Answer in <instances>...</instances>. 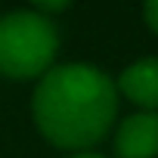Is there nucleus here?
Masks as SVG:
<instances>
[{
  "instance_id": "nucleus-5",
  "label": "nucleus",
  "mask_w": 158,
  "mask_h": 158,
  "mask_svg": "<svg viewBox=\"0 0 158 158\" xmlns=\"http://www.w3.org/2000/svg\"><path fill=\"white\" fill-rule=\"evenodd\" d=\"M143 19H146L149 31H155V34H158V0H149V3L143 6Z\"/></svg>"
},
{
  "instance_id": "nucleus-1",
  "label": "nucleus",
  "mask_w": 158,
  "mask_h": 158,
  "mask_svg": "<svg viewBox=\"0 0 158 158\" xmlns=\"http://www.w3.org/2000/svg\"><path fill=\"white\" fill-rule=\"evenodd\" d=\"M118 115V87L96 65H53L31 96V118L47 143L68 152H87L112 130Z\"/></svg>"
},
{
  "instance_id": "nucleus-6",
  "label": "nucleus",
  "mask_w": 158,
  "mask_h": 158,
  "mask_svg": "<svg viewBox=\"0 0 158 158\" xmlns=\"http://www.w3.org/2000/svg\"><path fill=\"white\" fill-rule=\"evenodd\" d=\"M68 158H106V155H99V152H74Z\"/></svg>"
},
{
  "instance_id": "nucleus-4",
  "label": "nucleus",
  "mask_w": 158,
  "mask_h": 158,
  "mask_svg": "<svg viewBox=\"0 0 158 158\" xmlns=\"http://www.w3.org/2000/svg\"><path fill=\"white\" fill-rule=\"evenodd\" d=\"M118 93L143 112H158V56L136 59L118 74Z\"/></svg>"
},
{
  "instance_id": "nucleus-2",
  "label": "nucleus",
  "mask_w": 158,
  "mask_h": 158,
  "mask_svg": "<svg viewBox=\"0 0 158 158\" xmlns=\"http://www.w3.org/2000/svg\"><path fill=\"white\" fill-rule=\"evenodd\" d=\"M59 53L56 25L34 10L0 16V74L13 81L44 77Z\"/></svg>"
},
{
  "instance_id": "nucleus-3",
  "label": "nucleus",
  "mask_w": 158,
  "mask_h": 158,
  "mask_svg": "<svg viewBox=\"0 0 158 158\" xmlns=\"http://www.w3.org/2000/svg\"><path fill=\"white\" fill-rule=\"evenodd\" d=\"M118 158H155L158 155V112L127 115L115 130Z\"/></svg>"
}]
</instances>
